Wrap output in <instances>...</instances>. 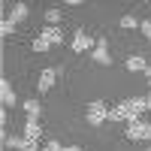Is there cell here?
I'll list each match as a JSON object with an SVG mask.
<instances>
[{
    "instance_id": "1",
    "label": "cell",
    "mask_w": 151,
    "mask_h": 151,
    "mask_svg": "<svg viewBox=\"0 0 151 151\" xmlns=\"http://www.w3.org/2000/svg\"><path fill=\"white\" fill-rule=\"evenodd\" d=\"M109 118V109L103 100H94V103H88V124H94V127H100Z\"/></svg>"
},
{
    "instance_id": "2",
    "label": "cell",
    "mask_w": 151,
    "mask_h": 151,
    "mask_svg": "<svg viewBox=\"0 0 151 151\" xmlns=\"http://www.w3.org/2000/svg\"><path fill=\"white\" fill-rule=\"evenodd\" d=\"M127 139H145V142H151V124H145V121H130L127 124Z\"/></svg>"
},
{
    "instance_id": "3",
    "label": "cell",
    "mask_w": 151,
    "mask_h": 151,
    "mask_svg": "<svg viewBox=\"0 0 151 151\" xmlns=\"http://www.w3.org/2000/svg\"><path fill=\"white\" fill-rule=\"evenodd\" d=\"M91 58L97 60V64H103V67H109V64H112V55H109V42H106V36H100V40H97Z\"/></svg>"
},
{
    "instance_id": "4",
    "label": "cell",
    "mask_w": 151,
    "mask_h": 151,
    "mask_svg": "<svg viewBox=\"0 0 151 151\" xmlns=\"http://www.w3.org/2000/svg\"><path fill=\"white\" fill-rule=\"evenodd\" d=\"M94 45H97V40H91L85 30H76V36H73V52H94Z\"/></svg>"
},
{
    "instance_id": "5",
    "label": "cell",
    "mask_w": 151,
    "mask_h": 151,
    "mask_svg": "<svg viewBox=\"0 0 151 151\" xmlns=\"http://www.w3.org/2000/svg\"><path fill=\"white\" fill-rule=\"evenodd\" d=\"M109 121H136L133 118V112H130V106H127V100H124V103H118L115 109H109Z\"/></svg>"
},
{
    "instance_id": "6",
    "label": "cell",
    "mask_w": 151,
    "mask_h": 151,
    "mask_svg": "<svg viewBox=\"0 0 151 151\" xmlns=\"http://www.w3.org/2000/svg\"><path fill=\"white\" fill-rule=\"evenodd\" d=\"M3 142H6L9 148H18V151H40L33 139H24V136H6Z\"/></svg>"
},
{
    "instance_id": "7",
    "label": "cell",
    "mask_w": 151,
    "mask_h": 151,
    "mask_svg": "<svg viewBox=\"0 0 151 151\" xmlns=\"http://www.w3.org/2000/svg\"><path fill=\"white\" fill-rule=\"evenodd\" d=\"M0 100H3V109L18 103V100H15V91H12V85H9V79H0Z\"/></svg>"
},
{
    "instance_id": "8",
    "label": "cell",
    "mask_w": 151,
    "mask_h": 151,
    "mask_svg": "<svg viewBox=\"0 0 151 151\" xmlns=\"http://www.w3.org/2000/svg\"><path fill=\"white\" fill-rule=\"evenodd\" d=\"M40 136H42V127H40V121H36V118H27V124H24V139H33V142H40Z\"/></svg>"
},
{
    "instance_id": "9",
    "label": "cell",
    "mask_w": 151,
    "mask_h": 151,
    "mask_svg": "<svg viewBox=\"0 0 151 151\" xmlns=\"http://www.w3.org/2000/svg\"><path fill=\"white\" fill-rule=\"evenodd\" d=\"M40 40H45L48 45H58L60 40H64V36H60V30H58V27H52V24H45V27L40 30Z\"/></svg>"
},
{
    "instance_id": "10",
    "label": "cell",
    "mask_w": 151,
    "mask_h": 151,
    "mask_svg": "<svg viewBox=\"0 0 151 151\" xmlns=\"http://www.w3.org/2000/svg\"><path fill=\"white\" fill-rule=\"evenodd\" d=\"M24 18H27V3H15V6L9 9V21H12V24H18V21H24Z\"/></svg>"
},
{
    "instance_id": "11",
    "label": "cell",
    "mask_w": 151,
    "mask_h": 151,
    "mask_svg": "<svg viewBox=\"0 0 151 151\" xmlns=\"http://www.w3.org/2000/svg\"><path fill=\"white\" fill-rule=\"evenodd\" d=\"M127 106H130V112H133V118H139L142 112L148 109V103H145V97H130V100H127Z\"/></svg>"
},
{
    "instance_id": "12",
    "label": "cell",
    "mask_w": 151,
    "mask_h": 151,
    "mask_svg": "<svg viewBox=\"0 0 151 151\" xmlns=\"http://www.w3.org/2000/svg\"><path fill=\"white\" fill-rule=\"evenodd\" d=\"M52 85H55V70H42V73H40V85H36V88H40V94H45Z\"/></svg>"
},
{
    "instance_id": "13",
    "label": "cell",
    "mask_w": 151,
    "mask_h": 151,
    "mask_svg": "<svg viewBox=\"0 0 151 151\" xmlns=\"http://www.w3.org/2000/svg\"><path fill=\"white\" fill-rule=\"evenodd\" d=\"M145 67H148V64H145L142 55H133V58L127 60V70H130V73H145Z\"/></svg>"
},
{
    "instance_id": "14",
    "label": "cell",
    "mask_w": 151,
    "mask_h": 151,
    "mask_svg": "<svg viewBox=\"0 0 151 151\" xmlns=\"http://www.w3.org/2000/svg\"><path fill=\"white\" fill-rule=\"evenodd\" d=\"M24 112H27V118H40V112H42V103L40 100H27V103H21Z\"/></svg>"
},
{
    "instance_id": "15",
    "label": "cell",
    "mask_w": 151,
    "mask_h": 151,
    "mask_svg": "<svg viewBox=\"0 0 151 151\" xmlns=\"http://www.w3.org/2000/svg\"><path fill=\"white\" fill-rule=\"evenodd\" d=\"M48 48H52V45H48L45 40H40V36H36V40H33V52H36V55H42V52H48Z\"/></svg>"
},
{
    "instance_id": "16",
    "label": "cell",
    "mask_w": 151,
    "mask_h": 151,
    "mask_svg": "<svg viewBox=\"0 0 151 151\" xmlns=\"http://www.w3.org/2000/svg\"><path fill=\"white\" fill-rule=\"evenodd\" d=\"M0 33H3V36H9V33H15V24H12L9 18H3V21H0Z\"/></svg>"
},
{
    "instance_id": "17",
    "label": "cell",
    "mask_w": 151,
    "mask_h": 151,
    "mask_svg": "<svg viewBox=\"0 0 151 151\" xmlns=\"http://www.w3.org/2000/svg\"><path fill=\"white\" fill-rule=\"evenodd\" d=\"M45 21L52 24V27H58V21H60V12H58V9H48V12H45Z\"/></svg>"
},
{
    "instance_id": "18",
    "label": "cell",
    "mask_w": 151,
    "mask_h": 151,
    "mask_svg": "<svg viewBox=\"0 0 151 151\" xmlns=\"http://www.w3.org/2000/svg\"><path fill=\"white\" fill-rule=\"evenodd\" d=\"M121 27H127V30H130V27H139V18H133V15H124V18H121Z\"/></svg>"
},
{
    "instance_id": "19",
    "label": "cell",
    "mask_w": 151,
    "mask_h": 151,
    "mask_svg": "<svg viewBox=\"0 0 151 151\" xmlns=\"http://www.w3.org/2000/svg\"><path fill=\"white\" fill-rule=\"evenodd\" d=\"M42 151H67V148H64V145H60L58 139H52V142H48V145H45Z\"/></svg>"
},
{
    "instance_id": "20",
    "label": "cell",
    "mask_w": 151,
    "mask_h": 151,
    "mask_svg": "<svg viewBox=\"0 0 151 151\" xmlns=\"http://www.w3.org/2000/svg\"><path fill=\"white\" fill-rule=\"evenodd\" d=\"M139 30L148 36V40H151V21H139Z\"/></svg>"
},
{
    "instance_id": "21",
    "label": "cell",
    "mask_w": 151,
    "mask_h": 151,
    "mask_svg": "<svg viewBox=\"0 0 151 151\" xmlns=\"http://www.w3.org/2000/svg\"><path fill=\"white\" fill-rule=\"evenodd\" d=\"M145 79H148V82H151V67H145Z\"/></svg>"
},
{
    "instance_id": "22",
    "label": "cell",
    "mask_w": 151,
    "mask_h": 151,
    "mask_svg": "<svg viewBox=\"0 0 151 151\" xmlns=\"http://www.w3.org/2000/svg\"><path fill=\"white\" fill-rule=\"evenodd\" d=\"M67 151H82V148H79V145H70V148H67Z\"/></svg>"
},
{
    "instance_id": "23",
    "label": "cell",
    "mask_w": 151,
    "mask_h": 151,
    "mask_svg": "<svg viewBox=\"0 0 151 151\" xmlns=\"http://www.w3.org/2000/svg\"><path fill=\"white\" fill-rule=\"evenodd\" d=\"M145 103H148V109H151V94H148V97H145Z\"/></svg>"
}]
</instances>
